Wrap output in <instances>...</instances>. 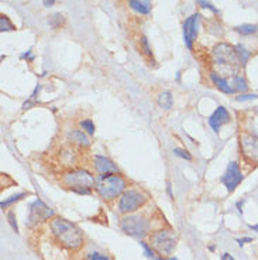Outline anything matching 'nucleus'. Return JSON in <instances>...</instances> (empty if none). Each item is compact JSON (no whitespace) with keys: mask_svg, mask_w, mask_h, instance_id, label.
<instances>
[{"mask_svg":"<svg viewBox=\"0 0 258 260\" xmlns=\"http://www.w3.org/2000/svg\"><path fill=\"white\" fill-rule=\"evenodd\" d=\"M50 228H51L54 238L66 249L78 250L84 245V235L81 232V229L72 222L62 219V218H54L50 223Z\"/></svg>","mask_w":258,"mask_h":260,"instance_id":"1","label":"nucleus"},{"mask_svg":"<svg viewBox=\"0 0 258 260\" xmlns=\"http://www.w3.org/2000/svg\"><path fill=\"white\" fill-rule=\"evenodd\" d=\"M213 62L219 67L222 74H229V75H236L239 71L240 59L236 52V47L229 46V44H217L213 48Z\"/></svg>","mask_w":258,"mask_h":260,"instance_id":"2","label":"nucleus"},{"mask_svg":"<svg viewBox=\"0 0 258 260\" xmlns=\"http://www.w3.org/2000/svg\"><path fill=\"white\" fill-rule=\"evenodd\" d=\"M127 184L117 174H102L96 177V188L97 194L100 195V198H103L104 201H112L117 198L119 195H122L126 191Z\"/></svg>","mask_w":258,"mask_h":260,"instance_id":"3","label":"nucleus"},{"mask_svg":"<svg viewBox=\"0 0 258 260\" xmlns=\"http://www.w3.org/2000/svg\"><path fill=\"white\" fill-rule=\"evenodd\" d=\"M64 184L73 192L89 195L91 189L96 185V178L89 171L82 169L72 170L64 176Z\"/></svg>","mask_w":258,"mask_h":260,"instance_id":"4","label":"nucleus"},{"mask_svg":"<svg viewBox=\"0 0 258 260\" xmlns=\"http://www.w3.org/2000/svg\"><path fill=\"white\" fill-rule=\"evenodd\" d=\"M150 243L154 247L155 252L161 254V257H167L176 247V238L172 231L161 229V231H157L153 235H150Z\"/></svg>","mask_w":258,"mask_h":260,"instance_id":"5","label":"nucleus"},{"mask_svg":"<svg viewBox=\"0 0 258 260\" xmlns=\"http://www.w3.org/2000/svg\"><path fill=\"white\" fill-rule=\"evenodd\" d=\"M120 228L129 236L144 238L150 232V222L142 215H126L120 221Z\"/></svg>","mask_w":258,"mask_h":260,"instance_id":"6","label":"nucleus"},{"mask_svg":"<svg viewBox=\"0 0 258 260\" xmlns=\"http://www.w3.org/2000/svg\"><path fill=\"white\" fill-rule=\"evenodd\" d=\"M145 202H147L145 195L140 192L138 189H126L122 194V197H120L119 211L122 214H130V212H134L138 208H141Z\"/></svg>","mask_w":258,"mask_h":260,"instance_id":"7","label":"nucleus"},{"mask_svg":"<svg viewBox=\"0 0 258 260\" xmlns=\"http://www.w3.org/2000/svg\"><path fill=\"white\" fill-rule=\"evenodd\" d=\"M52 216H54V211L50 207H47L41 200H35L30 205V212H28L26 225L28 228H34L37 226L39 223H41V222L48 221Z\"/></svg>","mask_w":258,"mask_h":260,"instance_id":"8","label":"nucleus"},{"mask_svg":"<svg viewBox=\"0 0 258 260\" xmlns=\"http://www.w3.org/2000/svg\"><path fill=\"white\" fill-rule=\"evenodd\" d=\"M243 181V174L237 161H232L227 166L226 173L222 177V182L225 184L229 192H233L234 189L240 185V182Z\"/></svg>","mask_w":258,"mask_h":260,"instance_id":"9","label":"nucleus"},{"mask_svg":"<svg viewBox=\"0 0 258 260\" xmlns=\"http://www.w3.org/2000/svg\"><path fill=\"white\" fill-rule=\"evenodd\" d=\"M199 20L200 14L195 13L192 16H189L185 23H183V41H185V46L192 50V44L198 37V32H199Z\"/></svg>","mask_w":258,"mask_h":260,"instance_id":"10","label":"nucleus"},{"mask_svg":"<svg viewBox=\"0 0 258 260\" xmlns=\"http://www.w3.org/2000/svg\"><path fill=\"white\" fill-rule=\"evenodd\" d=\"M240 146L247 160H250L251 162H258V136L243 135L240 137Z\"/></svg>","mask_w":258,"mask_h":260,"instance_id":"11","label":"nucleus"},{"mask_svg":"<svg viewBox=\"0 0 258 260\" xmlns=\"http://www.w3.org/2000/svg\"><path fill=\"white\" fill-rule=\"evenodd\" d=\"M229 122H230V113L223 106H219L209 117V124H210V127H212L214 133H219L220 127L223 124L229 123Z\"/></svg>","mask_w":258,"mask_h":260,"instance_id":"12","label":"nucleus"},{"mask_svg":"<svg viewBox=\"0 0 258 260\" xmlns=\"http://www.w3.org/2000/svg\"><path fill=\"white\" fill-rule=\"evenodd\" d=\"M93 162H95L93 166H95V169L99 174H119L117 166L107 157L95 156Z\"/></svg>","mask_w":258,"mask_h":260,"instance_id":"13","label":"nucleus"},{"mask_svg":"<svg viewBox=\"0 0 258 260\" xmlns=\"http://www.w3.org/2000/svg\"><path fill=\"white\" fill-rule=\"evenodd\" d=\"M210 79H212L213 84L216 85V88H217L219 91L223 92V93L230 95V93H234V92H236L232 85L229 84L226 79L223 78L220 74H217V72H212V74H210Z\"/></svg>","mask_w":258,"mask_h":260,"instance_id":"14","label":"nucleus"},{"mask_svg":"<svg viewBox=\"0 0 258 260\" xmlns=\"http://www.w3.org/2000/svg\"><path fill=\"white\" fill-rule=\"evenodd\" d=\"M130 7L140 14H149L151 12L150 0H130Z\"/></svg>","mask_w":258,"mask_h":260,"instance_id":"15","label":"nucleus"},{"mask_svg":"<svg viewBox=\"0 0 258 260\" xmlns=\"http://www.w3.org/2000/svg\"><path fill=\"white\" fill-rule=\"evenodd\" d=\"M69 139H71L73 143L79 144V146H82V147H88L89 144H91V140H89V137L85 135L82 130H73L69 133Z\"/></svg>","mask_w":258,"mask_h":260,"instance_id":"16","label":"nucleus"},{"mask_svg":"<svg viewBox=\"0 0 258 260\" xmlns=\"http://www.w3.org/2000/svg\"><path fill=\"white\" fill-rule=\"evenodd\" d=\"M157 104L160 105V108L162 109H171L172 108V104H174V99H172V93L171 92H161L158 98H157Z\"/></svg>","mask_w":258,"mask_h":260,"instance_id":"17","label":"nucleus"},{"mask_svg":"<svg viewBox=\"0 0 258 260\" xmlns=\"http://www.w3.org/2000/svg\"><path fill=\"white\" fill-rule=\"evenodd\" d=\"M232 86L234 88V91L241 92V93L247 91V88H248L247 81H245L244 77H241V75H234V77H233Z\"/></svg>","mask_w":258,"mask_h":260,"instance_id":"18","label":"nucleus"},{"mask_svg":"<svg viewBox=\"0 0 258 260\" xmlns=\"http://www.w3.org/2000/svg\"><path fill=\"white\" fill-rule=\"evenodd\" d=\"M236 52H237V57H239L240 64L241 65L247 64V61L251 57V51H248V50H247L244 46H241V44H237V46H236Z\"/></svg>","mask_w":258,"mask_h":260,"instance_id":"19","label":"nucleus"},{"mask_svg":"<svg viewBox=\"0 0 258 260\" xmlns=\"http://www.w3.org/2000/svg\"><path fill=\"white\" fill-rule=\"evenodd\" d=\"M48 24L52 28H59V27L64 24V16L61 13H54L51 16H48Z\"/></svg>","mask_w":258,"mask_h":260,"instance_id":"20","label":"nucleus"},{"mask_svg":"<svg viewBox=\"0 0 258 260\" xmlns=\"http://www.w3.org/2000/svg\"><path fill=\"white\" fill-rule=\"evenodd\" d=\"M236 30L243 36H251L257 31L258 26H255V24H241V26L236 27Z\"/></svg>","mask_w":258,"mask_h":260,"instance_id":"21","label":"nucleus"},{"mask_svg":"<svg viewBox=\"0 0 258 260\" xmlns=\"http://www.w3.org/2000/svg\"><path fill=\"white\" fill-rule=\"evenodd\" d=\"M26 197V192H20V194H16V195H12L10 198H7V200H5V201H2V204H0V207L3 209H6L7 207H10L13 202H17L20 201L21 198H24Z\"/></svg>","mask_w":258,"mask_h":260,"instance_id":"22","label":"nucleus"},{"mask_svg":"<svg viewBox=\"0 0 258 260\" xmlns=\"http://www.w3.org/2000/svg\"><path fill=\"white\" fill-rule=\"evenodd\" d=\"M0 30H2V31H12V30H14L13 23H12V21L9 20V17L5 16V14L0 16Z\"/></svg>","mask_w":258,"mask_h":260,"instance_id":"23","label":"nucleus"},{"mask_svg":"<svg viewBox=\"0 0 258 260\" xmlns=\"http://www.w3.org/2000/svg\"><path fill=\"white\" fill-rule=\"evenodd\" d=\"M81 127L84 129V132L86 135H93V133H95V124H93V122H92L91 119L82 120V122H81Z\"/></svg>","mask_w":258,"mask_h":260,"instance_id":"24","label":"nucleus"},{"mask_svg":"<svg viewBox=\"0 0 258 260\" xmlns=\"http://www.w3.org/2000/svg\"><path fill=\"white\" fill-rule=\"evenodd\" d=\"M140 245H141L142 250H144V254H145L147 257H150V259H155L154 247L151 246V245H149L147 242H144V241L140 242Z\"/></svg>","mask_w":258,"mask_h":260,"instance_id":"25","label":"nucleus"},{"mask_svg":"<svg viewBox=\"0 0 258 260\" xmlns=\"http://www.w3.org/2000/svg\"><path fill=\"white\" fill-rule=\"evenodd\" d=\"M198 2V5H199L200 7H203V9H209V10H212L213 13H219V10L216 9V7L213 6L212 3L209 2V0H196Z\"/></svg>","mask_w":258,"mask_h":260,"instance_id":"26","label":"nucleus"},{"mask_svg":"<svg viewBox=\"0 0 258 260\" xmlns=\"http://www.w3.org/2000/svg\"><path fill=\"white\" fill-rule=\"evenodd\" d=\"M39 92H40V86H37V88H35V91L32 92V95L30 96V99L27 101L26 104L23 105V109H28L31 105L35 104V99H37V93H39Z\"/></svg>","mask_w":258,"mask_h":260,"instance_id":"27","label":"nucleus"},{"mask_svg":"<svg viewBox=\"0 0 258 260\" xmlns=\"http://www.w3.org/2000/svg\"><path fill=\"white\" fill-rule=\"evenodd\" d=\"M239 102H245V101H252V99H258L257 93H240L239 96L236 98Z\"/></svg>","mask_w":258,"mask_h":260,"instance_id":"28","label":"nucleus"},{"mask_svg":"<svg viewBox=\"0 0 258 260\" xmlns=\"http://www.w3.org/2000/svg\"><path fill=\"white\" fill-rule=\"evenodd\" d=\"M174 153L178 157H182V158H185V160H188V161H191V160H192V156H191V154L188 153L187 150L176 147V149H174Z\"/></svg>","mask_w":258,"mask_h":260,"instance_id":"29","label":"nucleus"},{"mask_svg":"<svg viewBox=\"0 0 258 260\" xmlns=\"http://www.w3.org/2000/svg\"><path fill=\"white\" fill-rule=\"evenodd\" d=\"M7 219H9L10 226L13 228V231L19 232V226H17V222H16V215H14V212H9L7 214Z\"/></svg>","mask_w":258,"mask_h":260,"instance_id":"30","label":"nucleus"},{"mask_svg":"<svg viewBox=\"0 0 258 260\" xmlns=\"http://www.w3.org/2000/svg\"><path fill=\"white\" fill-rule=\"evenodd\" d=\"M86 260H110V259L107 257V256H104V254L95 252V253L89 254V256L86 257Z\"/></svg>","mask_w":258,"mask_h":260,"instance_id":"31","label":"nucleus"},{"mask_svg":"<svg viewBox=\"0 0 258 260\" xmlns=\"http://www.w3.org/2000/svg\"><path fill=\"white\" fill-rule=\"evenodd\" d=\"M141 44H142V48H144V52H145L147 55H151L153 52H151V48H150V46H149V40L145 39V37H142Z\"/></svg>","mask_w":258,"mask_h":260,"instance_id":"32","label":"nucleus"},{"mask_svg":"<svg viewBox=\"0 0 258 260\" xmlns=\"http://www.w3.org/2000/svg\"><path fill=\"white\" fill-rule=\"evenodd\" d=\"M247 242H252V238H243V239H237V243H239L240 246H243L244 243Z\"/></svg>","mask_w":258,"mask_h":260,"instance_id":"33","label":"nucleus"},{"mask_svg":"<svg viewBox=\"0 0 258 260\" xmlns=\"http://www.w3.org/2000/svg\"><path fill=\"white\" fill-rule=\"evenodd\" d=\"M21 58H27V59H30V61H32V59H34V55L31 54V51H27L21 55Z\"/></svg>","mask_w":258,"mask_h":260,"instance_id":"34","label":"nucleus"},{"mask_svg":"<svg viewBox=\"0 0 258 260\" xmlns=\"http://www.w3.org/2000/svg\"><path fill=\"white\" fill-rule=\"evenodd\" d=\"M222 260H234V257H233L232 254L223 253V254H222Z\"/></svg>","mask_w":258,"mask_h":260,"instance_id":"35","label":"nucleus"},{"mask_svg":"<svg viewBox=\"0 0 258 260\" xmlns=\"http://www.w3.org/2000/svg\"><path fill=\"white\" fill-rule=\"evenodd\" d=\"M54 3H55V0H44V6L46 7H51Z\"/></svg>","mask_w":258,"mask_h":260,"instance_id":"36","label":"nucleus"},{"mask_svg":"<svg viewBox=\"0 0 258 260\" xmlns=\"http://www.w3.org/2000/svg\"><path fill=\"white\" fill-rule=\"evenodd\" d=\"M250 229H252L254 232H257V234H258V223H257V225H250Z\"/></svg>","mask_w":258,"mask_h":260,"instance_id":"37","label":"nucleus"},{"mask_svg":"<svg viewBox=\"0 0 258 260\" xmlns=\"http://www.w3.org/2000/svg\"><path fill=\"white\" fill-rule=\"evenodd\" d=\"M154 260H178V259H175V257L174 259H172V257H171V259H165V257H158V259H157V257H155Z\"/></svg>","mask_w":258,"mask_h":260,"instance_id":"38","label":"nucleus"}]
</instances>
